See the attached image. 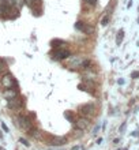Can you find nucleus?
Segmentation results:
<instances>
[{"mask_svg":"<svg viewBox=\"0 0 139 150\" xmlns=\"http://www.w3.org/2000/svg\"><path fill=\"white\" fill-rule=\"evenodd\" d=\"M1 86L6 87V89H11V87H16V82L14 76H12L10 72L3 75V78H1Z\"/></svg>","mask_w":139,"mask_h":150,"instance_id":"obj_1","label":"nucleus"},{"mask_svg":"<svg viewBox=\"0 0 139 150\" xmlns=\"http://www.w3.org/2000/svg\"><path fill=\"white\" fill-rule=\"evenodd\" d=\"M18 124H19V127L23 131H30L33 126V122L29 117H26V116H19L18 117Z\"/></svg>","mask_w":139,"mask_h":150,"instance_id":"obj_2","label":"nucleus"},{"mask_svg":"<svg viewBox=\"0 0 139 150\" xmlns=\"http://www.w3.org/2000/svg\"><path fill=\"white\" fill-rule=\"evenodd\" d=\"M68 56H70V51H68V49H56V51L52 53V59L56 60V62H59V60L67 59Z\"/></svg>","mask_w":139,"mask_h":150,"instance_id":"obj_3","label":"nucleus"},{"mask_svg":"<svg viewBox=\"0 0 139 150\" xmlns=\"http://www.w3.org/2000/svg\"><path fill=\"white\" fill-rule=\"evenodd\" d=\"M47 143L51 146H61L64 143H67V138H64V137H49Z\"/></svg>","mask_w":139,"mask_h":150,"instance_id":"obj_4","label":"nucleus"},{"mask_svg":"<svg viewBox=\"0 0 139 150\" xmlns=\"http://www.w3.org/2000/svg\"><path fill=\"white\" fill-rule=\"evenodd\" d=\"M22 104H23V103H22V98L18 96V97H15V98L8 100L7 105H8V108H10V109L16 111V109H20V108H22Z\"/></svg>","mask_w":139,"mask_h":150,"instance_id":"obj_5","label":"nucleus"},{"mask_svg":"<svg viewBox=\"0 0 139 150\" xmlns=\"http://www.w3.org/2000/svg\"><path fill=\"white\" fill-rule=\"evenodd\" d=\"M75 28L78 29V30H80V32L86 33V34H92V33L94 32L93 26H89L87 23H83V22H76V23H75Z\"/></svg>","mask_w":139,"mask_h":150,"instance_id":"obj_6","label":"nucleus"},{"mask_svg":"<svg viewBox=\"0 0 139 150\" xmlns=\"http://www.w3.org/2000/svg\"><path fill=\"white\" fill-rule=\"evenodd\" d=\"M79 111L82 115H89V116H93L95 112V107L93 104H86V105H82L79 108Z\"/></svg>","mask_w":139,"mask_h":150,"instance_id":"obj_7","label":"nucleus"},{"mask_svg":"<svg viewBox=\"0 0 139 150\" xmlns=\"http://www.w3.org/2000/svg\"><path fill=\"white\" fill-rule=\"evenodd\" d=\"M4 98L7 100H11V98H15V97H18V90H16L15 87H11V89H6L3 93Z\"/></svg>","mask_w":139,"mask_h":150,"instance_id":"obj_8","label":"nucleus"},{"mask_svg":"<svg viewBox=\"0 0 139 150\" xmlns=\"http://www.w3.org/2000/svg\"><path fill=\"white\" fill-rule=\"evenodd\" d=\"M90 122H89L87 117H82L79 120H76V128H79V130H85V128H87Z\"/></svg>","mask_w":139,"mask_h":150,"instance_id":"obj_9","label":"nucleus"},{"mask_svg":"<svg viewBox=\"0 0 139 150\" xmlns=\"http://www.w3.org/2000/svg\"><path fill=\"white\" fill-rule=\"evenodd\" d=\"M83 60L85 59H82V57H74V59L71 60V62H72V66L80 67V66H82V63H83Z\"/></svg>","mask_w":139,"mask_h":150,"instance_id":"obj_10","label":"nucleus"},{"mask_svg":"<svg viewBox=\"0 0 139 150\" xmlns=\"http://www.w3.org/2000/svg\"><path fill=\"white\" fill-rule=\"evenodd\" d=\"M52 47H53V48H59L60 47V45H66V42H64V41H63V40H53V41H52Z\"/></svg>","mask_w":139,"mask_h":150,"instance_id":"obj_11","label":"nucleus"},{"mask_svg":"<svg viewBox=\"0 0 139 150\" xmlns=\"http://www.w3.org/2000/svg\"><path fill=\"white\" fill-rule=\"evenodd\" d=\"M28 132L30 134V137H34V138H37V139L41 138V134H40V131H38V130H33V128H32V130L28 131Z\"/></svg>","mask_w":139,"mask_h":150,"instance_id":"obj_12","label":"nucleus"},{"mask_svg":"<svg viewBox=\"0 0 139 150\" xmlns=\"http://www.w3.org/2000/svg\"><path fill=\"white\" fill-rule=\"evenodd\" d=\"M123 37H124V30H119V33H117V38H116V42H117V45H120V44H121V41H123Z\"/></svg>","mask_w":139,"mask_h":150,"instance_id":"obj_13","label":"nucleus"},{"mask_svg":"<svg viewBox=\"0 0 139 150\" xmlns=\"http://www.w3.org/2000/svg\"><path fill=\"white\" fill-rule=\"evenodd\" d=\"M64 116H66V117H67L70 122H74V116H72L71 112H66V113H64Z\"/></svg>","mask_w":139,"mask_h":150,"instance_id":"obj_14","label":"nucleus"},{"mask_svg":"<svg viewBox=\"0 0 139 150\" xmlns=\"http://www.w3.org/2000/svg\"><path fill=\"white\" fill-rule=\"evenodd\" d=\"M108 21H109V16H104V18H102V21H101V23H102V26H107V25H108Z\"/></svg>","mask_w":139,"mask_h":150,"instance_id":"obj_15","label":"nucleus"},{"mask_svg":"<svg viewBox=\"0 0 139 150\" xmlns=\"http://www.w3.org/2000/svg\"><path fill=\"white\" fill-rule=\"evenodd\" d=\"M6 68H7V67H6V64H4L3 62H1V60H0V72H3L4 70H6Z\"/></svg>","mask_w":139,"mask_h":150,"instance_id":"obj_16","label":"nucleus"},{"mask_svg":"<svg viewBox=\"0 0 139 150\" xmlns=\"http://www.w3.org/2000/svg\"><path fill=\"white\" fill-rule=\"evenodd\" d=\"M86 3H87L89 6H95V3H97V0H86Z\"/></svg>","mask_w":139,"mask_h":150,"instance_id":"obj_17","label":"nucleus"},{"mask_svg":"<svg viewBox=\"0 0 139 150\" xmlns=\"http://www.w3.org/2000/svg\"><path fill=\"white\" fill-rule=\"evenodd\" d=\"M131 76H132V78H139V72L138 71H134V72H132V74H131Z\"/></svg>","mask_w":139,"mask_h":150,"instance_id":"obj_18","label":"nucleus"},{"mask_svg":"<svg viewBox=\"0 0 139 150\" xmlns=\"http://www.w3.org/2000/svg\"><path fill=\"white\" fill-rule=\"evenodd\" d=\"M20 143H22V145H25V146H29V145H30L26 139H20Z\"/></svg>","mask_w":139,"mask_h":150,"instance_id":"obj_19","label":"nucleus"},{"mask_svg":"<svg viewBox=\"0 0 139 150\" xmlns=\"http://www.w3.org/2000/svg\"><path fill=\"white\" fill-rule=\"evenodd\" d=\"M124 130H126V123H123V124H121V127H120V132H123Z\"/></svg>","mask_w":139,"mask_h":150,"instance_id":"obj_20","label":"nucleus"},{"mask_svg":"<svg viewBox=\"0 0 139 150\" xmlns=\"http://www.w3.org/2000/svg\"><path fill=\"white\" fill-rule=\"evenodd\" d=\"M1 127H3V130L6 131V132H8V128H7V126H6L4 123H1Z\"/></svg>","mask_w":139,"mask_h":150,"instance_id":"obj_21","label":"nucleus"},{"mask_svg":"<svg viewBox=\"0 0 139 150\" xmlns=\"http://www.w3.org/2000/svg\"><path fill=\"white\" fill-rule=\"evenodd\" d=\"M34 3H36L37 6H40V4H41V0H34Z\"/></svg>","mask_w":139,"mask_h":150,"instance_id":"obj_22","label":"nucleus"},{"mask_svg":"<svg viewBox=\"0 0 139 150\" xmlns=\"http://www.w3.org/2000/svg\"><path fill=\"white\" fill-rule=\"evenodd\" d=\"M71 150H79V146H74Z\"/></svg>","mask_w":139,"mask_h":150,"instance_id":"obj_23","label":"nucleus"},{"mask_svg":"<svg viewBox=\"0 0 139 150\" xmlns=\"http://www.w3.org/2000/svg\"><path fill=\"white\" fill-rule=\"evenodd\" d=\"M0 138H1V134H0Z\"/></svg>","mask_w":139,"mask_h":150,"instance_id":"obj_24","label":"nucleus"}]
</instances>
